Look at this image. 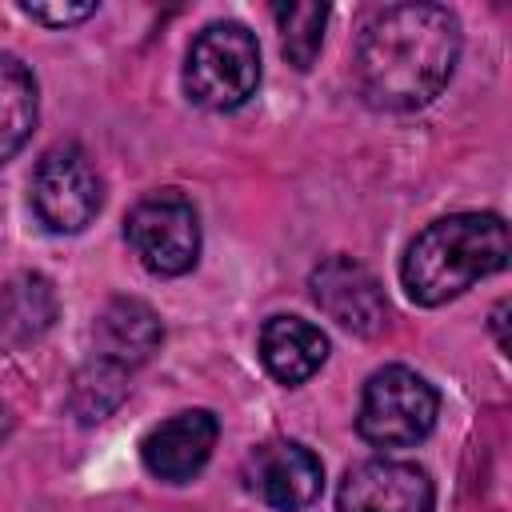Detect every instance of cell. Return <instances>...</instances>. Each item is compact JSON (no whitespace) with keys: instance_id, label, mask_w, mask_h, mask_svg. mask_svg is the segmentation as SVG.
<instances>
[{"instance_id":"1","label":"cell","mask_w":512,"mask_h":512,"mask_svg":"<svg viewBox=\"0 0 512 512\" xmlns=\"http://www.w3.org/2000/svg\"><path fill=\"white\" fill-rule=\"evenodd\" d=\"M460 60V20L444 4L376 8L356 36L352 76L380 112H420L452 80Z\"/></svg>"},{"instance_id":"2","label":"cell","mask_w":512,"mask_h":512,"mask_svg":"<svg viewBox=\"0 0 512 512\" xmlns=\"http://www.w3.org/2000/svg\"><path fill=\"white\" fill-rule=\"evenodd\" d=\"M508 264V224L496 212H452L432 220L400 260L408 300L440 308Z\"/></svg>"},{"instance_id":"3","label":"cell","mask_w":512,"mask_h":512,"mask_svg":"<svg viewBox=\"0 0 512 512\" xmlns=\"http://www.w3.org/2000/svg\"><path fill=\"white\" fill-rule=\"evenodd\" d=\"M260 88V44L240 20H216L196 32L184 56V96L208 112H232Z\"/></svg>"},{"instance_id":"4","label":"cell","mask_w":512,"mask_h":512,"mask_svg":"<svg viewBox=\"0 0 512 512\" xmlns=\"http://www.w3.org/2000/svg\"><path fill=\"white\" fill-rule=\"evenodd\" d=\"M436 416V388L408 364H384L360 392L356 432L376 448H412L436 428Z\"/></svg>"},{"instance_id":"5","label":"cell","mask_w":512,"mask_h":512,"mask_svg":"<svg viewBox=\"0 0 512 512\" xmlns=\"http://www.w3.org/2000/svg\"><path fill=\"white\" fill-rule=\"evenodd\" d=\"M124 236L152 276H184L200 260V216L180 188H160L136 200Z\"/></svg>"},{"instance_id":"6","label":"cell","mask_w":512,"mask_h":512,"mask_svg":"<svg viewBox=\"0 0 512 512\" xmlns=\"http://www.w3.org/2000/svg\"><path fill=\"white\" fill-rule=\"evenodd\" d=\"M100 208H104V180L80 144H56L36 160L32 212L48 232L56 236L84 232Z\"/></svg>"},{"instance_id":"7","label":"cell","mask_w":512,"mask_h":512,"mask_svg":"<svg viewBox=\"0 0 512 512\" xmlns=\"http://www.w3.org/2000/svg\"><path fill=\"white\" fill-rule=\"evenodd\" d=\"M244 484L276 512H304L324 492V464L300 440H264L244 460Z\"/></svg>"},{"instance_id":"8","label":"cell","mask_w":512,"mask_h":512,"mask_svg":"<svg viewBox=\"0 0 512 512\" xmlns=\"http://www.w3.org/2000/svg\"><path fill=\"white\" fill-rule=\"evenodd\" d=\"M432 476L412 460L372 456L344 472L336 488V512H432Z\"/></svg>"},{"instance_id":"9","label":"cell","mask_w":512,"mask_h":512,"mask_svg":"<svg viewBox=\"0 0 512 512\" xmlns=\"http://www.w3.org/2000/svg\"><path fill=\"white\" fill-rule=\"evenodd\" d=\"M316 308L356 336H380L388 328V296L372 268L352 256H328L308 276Z\"/></svg>"},{"instance_id":"10","label":"cell","mask_w":512,"mask_h":512,"mask_svg":"<svg viewBox=\"0 0 512 512\" xmlns=\"http://www.w3.org/2000/svg\"><path fill=\"white\" fill-rule=\"evenodd\" d=\"M216 440H220V420L208 408H188L160 420L140 440V460L156 480L184 484L208 464Z\"/></svg>"},{"instance_id":"11","label":"cell","mask_w":512,"mask_h":512,"mask_svg":"<svg viewBox=\"0 0 512 512\" xmlns=\"http://www.w3.org/2000/svg\"><path fill=\"white\" fill-rule=\"evenodd\" d=\"M160 340H164V324H160V316L144 300L112 296L100 308L96 328H92V360L112 364V368L132 376L140 364L152 360Z\"/></svg>"},{"instance_id":"12","label":"cell","mask_w":512,"mask_h":512,"mask_svg":"<svg viewBox=\"0 0 512 512\" xmlns=\"http://www.w3.org/2000/svg\"><path fill=\"white\" fill-rule=\"evenodd\" d=\"M60 316L56 288L44 272H16L0 284V356L44 340Z\"/></svg>"},{"instance_id":"13","label":"cell","mask_w":512,"mask_h":512,"mask_svg":"<svg viewBox=\"0 0 512 512\" xmlns=\"http://www.w3.org/2000/svg\"><path fill=\"white\" fill-rule=\"evenodd\" d=\"M324 360H328V336L312 320H304V316H268L264 320L260 364L276 384L296 388L308 376H316Z\"/></svg>"},{"instance_id":"14","label":"cell","mask_w":512,"mask_h":512,"mask_svg":"<svg viewBox=\"0 0 512 512\" xmlns=\"http://www.w3.org/2000/svg\"><path fill=\"white\" fill-rule=\"evenodd\" d=\"M40 116V88L32 68L12 56L0 52V164H8L32 136Z\"/></svg>"},{"instance_id":"15","label":"cell","mask_w":512,"mask_h":512,"mask_svg":"<svg viewBox=\"0 0 512 512\" xmlns=\"http://www.w3.org/2000/svg\"><path fill=\"white\" fill-rule=\"evenodd\" d=\"M328 4H272V16H276V28H280V52L292 68L308 72L320 56V44H324V24H328Z\"/></svg>"},{"instance_id":"16","label":"cell","mask_w":512,"mask_h":512,"mask_svg":"<svg viewBox=\"0 0 512 512\" xmlns=\"http://www.w3.org/2000/svg\"><path fill=\"white\" fill-rule=\"evenodd\" d=\"M128 372L112 368V364H100V360H88L80 372H76V384H72V412L84 420V424H96L104 420L128 392Z\"/></svg>"},{"instance_id":"17","label":"cell","mask_w":512,"mask_h":512,"mask_svg":"<svg viewBox=\"0 0 512 512\" xmlns=\"http://www.w3.org/2000/svg\"><path fill=\"white\" fill-rule=\"evenodd\" d=\"M20 12L36 24H48V28H68V24H80L88 16H96V4H20Z\"/></svg>"},{"instance_id":"18","label":"cell","mask_w":512,"mask_h":512,"mask_svg":"<svg viewBox=\"0 0 512 512\" xmlns=\"http://www.w3.org/2000/svg\"><path fill=\"white\" fill-rule=\"evenodd\" d=\"M504 312H508V304L500 300V304L492 308V332H496V344H500V348L508 352V336H504Z\"/></svg>"}]
</instances>
